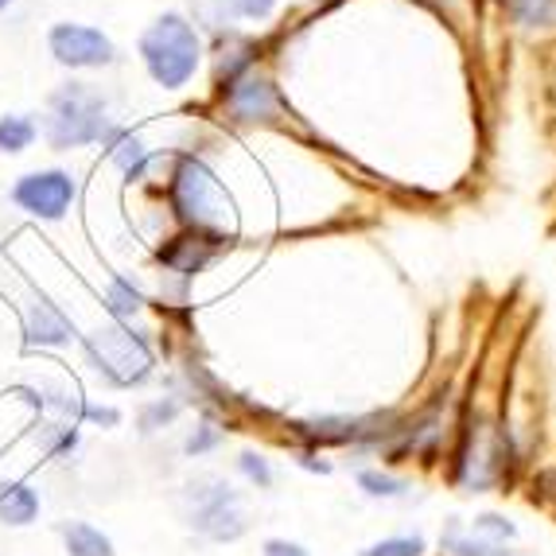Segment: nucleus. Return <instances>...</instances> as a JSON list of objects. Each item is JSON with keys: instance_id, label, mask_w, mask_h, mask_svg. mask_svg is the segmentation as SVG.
I'll return each mask as SVG.
<instances>
[{"instance_id": "obj_11", "label": "nucleus", "mask_w": 556, "mask_h": 556, "mask_svg": "<svg viewBox=\"0 0 556 556\" xmlns=\"http://www.w3.org/2000/svg\"><path fill=\"white\" fill-rule=\"evenodd\" d=\"M214 241L218 238H206V233H179V238H172L167 245H160L156 261L164 265L167 273H179V277H195V273H203L206 265H211L214 257Z\"/></svg>"}, {"instance_id": "obj_17", "label": "nucleus", "mask_w": 556, "mask_h": 556, "mask_svg": "<svg viewBox=\"0 0 556 556\" xmlns=\"http://www.w3.org/2000/svg\"><path fill=\"white\" fill-rule=\"evenodd\" d=\"M39 137V125L28 117V113H4L0 117V152L4 156H20V152H28Z\"/></svg>"}, {"instance_id": "obj_12", "label": "nucleus", "mask_w": 556, "mask_h": 556, "mask_svg": "<svg viewBox=\"0 0 556 556\" xmlns=\"http://www.w3.org/2000/svg\"><path fill=\"white\" fill-rule=\"evenodd\" d=\"M105 152H110L113 167H117L121 176L129 179V184H140V179L149 176V164H152V152L144 149V140L137 137V132L121 129V125H113L110 137L102 140Z\"/></svg>"}, {"instance_id": "obj_2", "label": "nucleus", "mask_w": 556, "mask_h": 556, "mask_svg": "<svg viewBox=\"0 0 556 556\" xmlns=\"http://www.w3.org/2000/svg\"><path fill=\"white\" fill-rule=\"evenodd\" d=\"M140 63L149 78L164 90H184L195 78L203 63V43H199L195 24L184 12H164L140 36Z\"/></svg>"}, {"instance_id": "obj_23", "label": "nucleus", "mask_w": 556, "mask_h": 556, "mask_svg": "<svg viewBox=\"0 0 556 556\" xmlns=\"http://www.w3.org/2000/svg\"><path fill=\"white\" fill-rule=\"evenodd\" d=\"M78 420H86V425H98V428H117L121 425V413L113 405H83Z\"/></svg>"}, {"instance_id": "obj_13", "label": "nucleus", "mask_w": 556, "mask_h": 556, "mask_svg": "<svg viewBox=\"0 0 556 556\" xmlns=\"http://www.w3.org/2000/svg\"><path fill=\"white\" fill-rule=\"evenodd\" d=\"M39 510H43V502H39V491L31 482L24 479L0 482V526L28 529L39 521Z\"/></svg>"}, {"instance_id": "obj_25", "label": "nucleus", "mask_w": 556, "mask_h": 556, "mask_svg": "<svg viewBox=\"0 0 556 556\" xmlns=\"http://www.w3.org/2000/svg\"><path fill=\"white\" fill-rule=\"evenodd\" d=\"M230 4H233V16H245V20H265L277 9V0H230Z\"/></svg>"}, {"instance_id": "obj_19", "label": "nucleus", "mask_w": 556, "mask_h": 556, "mask_svg": "<svg viewBox=\"0 0 556 556\" xmlns=\"http://www.w3.org/2000/svg\"><path fill=\"white\" fill-rule=\"evenodd\" d=\"M358 491L366 498H401V494H408V482L393 471H381V467H366V471H358Z\"/></svg>"}, {"instance_id": "obj_4", "label": "nucleus", "mask_w": 556, "mask_h": 556, "mask_svg": "<svg viewBox=\"0 0 556 556\" xmlns=\"http://www.w3.org/2000/svg\"><path fill=\"white\" fill-rule=\"evenodd\" d=\"M83 351L86 362L93 366V374L105 386H113V390H132L140 381H149L152 366H156L149 339L140 331H132L129 324L98 327V331L83 339Z\"/></svg>"}, {"instance_id": "obj_28", "label": "nucleus", "mask_w": 556, "mask_h": 556, "mask_svg": "<svg viewBox=\"0 0 556 556\" xmlns=\"http://www.w3.org/2000/svg\"><path fill=\"white\" fill-rule=\"evenodd\" d=\"M12 4H16V0H0V12H4V9H12Z\"/></svg>"}, {"instance_id": "obj_18", "label": "nucleus", "mask_w": 556, "mask_h": 556, "mask_svg": "<svg viewBox=\"0 0 556 556\" xmlns=\"http://www.w3.org/2000/svg\"><path fill=\"white\" fill-rule=\"evenodd\" d=\"M354 556H428V538L425 533H393V538L358 548Z\"/></svg>"}, {"instance_id": "obj_5", "label": "nucleus", "mask_w": 556, "mask_h": 556, "mask_svg": "<svg viewBox=\"0 0 556 556\" xmlns=\"http://www.w3.org/2000/svg\"><path fill=\"white\" fill-rule=\"evenodd\" d=\"M191 529H195L199 538L214 541V545H233L250 533V514L241 506V494L233 491L230 482H218V479H206L199 486H191Z\"/></svg>"}, {"instance_id": "obj_15", "label": "nucleus", "mask_w": 556, "mask_h": 556, "mask_svg": "<svg viewBox=\"0 0 556 556\" xmlns=\"http://www.w3.org/2000/svg\"><path fill=\"white\" fill-rule=\"evenodd\" d=\"M59 538H63L66 556H117L113 538L110 533H102L93 521H83V518L63 521V526H59Z\"/></svg>"}, {"instance_id": "obj_20", "label": "nucleus", "mask_w": 556, "mask_h": 556, "mask_svg": "<svg viewBox=\"0 0 556 556\" xmlns=\"http://www.w3.org/2000/svg\"><path fill=\"white\" fill-rule=\"evenodd\" d=\"M238 471L245 475V482H250V486H257V491H269L273 482H277L269 459H265L261 452H241L238 455Z\"/></svg>"}, {"instance_id": "obj_27", "label": "nucleus", "mask_w": 556, "mask_h": 556, "mask_svg": "<svg viewBox=\"0 0 556 556\" xmlns=\"http://www.w3.org/2000/svg\"><path fill=\"white\" fill-rule=\"evenodd\" d=\"M304 467L307 471H319V475L331 471V464H324V459H316V455H304Z\"/></svg>"}, {"instance_id": "obj_21", "label": "nucleus", "mask_w": 556, "mask_h": 556, "mask_svg": "<svg viewBox=\"0 0 556 556\" xmlns=\"http://www.w3.org/2000/svg\"><path fill=\"white\" fill-rule=\"evenodd\" d=\"M226 440V432L218 425H211V420H203V425L195 428V432H191V437L184 440V452L191 455V459H199V455H211L214 447L223 444Z\"/></svg>"}, {"instance_id": "obj_9", "label": "nucleus", "mask_w": 556, "mask_h": 556, "mask_svg": "<svg viewBox=\"0 0 556 556\" xmlns=\"http://www.w3.org/2000/svg\"><path fill=\"white\" fill-rule=\"evenodd\" d=\"M226 110H230L233 121H273V113H277V86L269 78L245 71L233 83H226Z\"/></svg>"}, {"instance_id": "obj_16", "label": "nucleus", "mask_w": 556, "mask_h": 556, "mask_svg": "<svg viewBox=\"0 0 556 556\" xmlns=\"http://www.w3.org/2000/svg\"><path fill=\"white\" fill-rule=\"evenodd\" d=\"M105 312L113 316V324H129L132 316L144 312V292L140 285H132L129 277H113L105 285Z\"/></svg>"}, {"instance_id": "obj_24", "label": "nucleus", "mask_w": 556, "mask_h": 556, "mask_svg": "<svg viewBox=\"0 0 556 556\" xmlns=\"http://www.w3.org/2000/svg\"><path fill=\"white\" fill-rule=\"evenodd\" d=\"M548 4H553V0H510L514 16L526 20V24H541V20L548 16Z\"/></svg>"}, {"instance_id": "obj_3", "label": "nucleus", "mask_w": 556, "mask_h": 556, "mask_svg": "<svg viewBox=\"0 0 556 556\" xmlns=\"http://www.w3.org/2000/svg\"><path fill=\"white\" fill-rule=\"evenodd\" d=\"M113 121L105 113V98L93 90L90 83H63L51 102H47V121L43 132L51 140L55 152H71V149H86V144H102L110 137Z\"/></svg>"}, {"instance_id": "obj_7", "label": "nucleus", "mask_w": 556, "mask_h": 556, "mask_svg": "<svg viewBox=\"0 0 556 556\" xmlns=\"http://www.w3.org/2000/svg\"><path fill=\"white\" fill-rule=\"evenodd\" d=\"M47 51L59 66L66 71H102V66H113L117 59V47L105 36L102 28L93 24H78V20H59L47 31Z\"/></svg>"}, {"instance_id": "obj_6", "label": "nucleus", "mask_w": 556, "mask_h": 556, "mask_svg": "<svg viewBox=\"0 0 556 556\" xmlns=\"http://www.w3.org/2000/svg\"><path fill=\"white\" fill-rule=\"evenodd\" d=\"M518 526L506 514H479L471 521H447L440 533L444 556H518Z\"/></svg>"}, {"instance_id": "obj_8", "label": "nucleus", "mask_w": 556, "mask_h": 556, "mask_svg": "<svg viewBox=\"0 0 556 556\" xmlns=\"http://www.w3.org/2000/svg\"><path fill=\"white\" fill-rule=\"evenodd\" d=\"M78 195V184L71 172L63 167H43V172H28L12 184V203L20 206L31 218H43V223H59L66 218L71 203Z\"/></svg>"}, {"instance_id": "obj_22", "label": "nucleus", "mask_w": 556, "mask_h": 556, "mask_svg": "<svg viewBox=\"0 0 556 556\" xmlns=\"http://www.w3.org/2000/svg\"><path fill=\"white\" fill-rule=\"evenodd\" d=\"M179 417V401L176 397H164V401H152L144 413H140V432H160L164 425Z\"/></svg>"}, {"instance_id": "obj_10", "label": "nucleus", "mask_w": 556, "mask_h": 556, "mask_svg": "<svg viewBox=\"0 0 556 556\" xmlns=\"http://www.w3.org/2000/svg\"><path fill=\"white\" fill-rule=\"evenodd\" d=\"M24 334L31 346H66L75 339V324L63 307L51 304L47 296H36L24 312Z\"/></svg>"}, {"instance_id": "obj_1", "label": "nucleus", "mask_w": 556, "mask_h": 556, "mask_svg": "<svg viewBox=\"0 0 556 556\" xmlns=\"http://www.w3.org/2000/svg\"><path fill=\"white\" fill-rule=\"evenodd\" d=\"M167 195H172V211L179 214V223H184L187 230L206 233V238L223 241L226 233L233 230V223H238L230 191L218 184V176H214L199 156L176 160Z\"/></svg>"}, {"instance_id": "obj_14", "label": "nucleus", "mask_w": 556, "mask_h": 556, "mask_svg": "<svg viewBox=\"0 0 556 556\" xmlns=\"http://www.w3.org/2000/svg\"><path fill=\"white\" fill-rule=\"evenodd\" d=\"M31 428H36V432H31L36 447L47 459H55V464H66V459L78 452V444H83V432H78V425H71V420L39 417Z\"/></svg>"}, {"instance_id": "obj_26", "label": "nucleus", "mask_w": 556, "mask_h": 556, "mask_svg": "<svg viewBox=\"0 0 556 556\" xmlns=\"http://www.w3.org/2000/svg\"><path fill=\"white\" fill-rule=\"evenodd\" d=\"M261 556H312L300 541H288V538H269L261 545Z\"/></svg>"}]
</instances>
